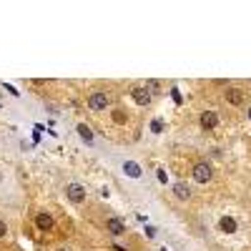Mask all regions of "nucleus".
<instances>
[{"mask_svg":"<svg viewBox=\"0 0 251 251\" xmlns=\"http://www.w3.org/2000/svg\"><path fill=\"white\" fill-rule=\"evenodd\" d=\"M106 226H108V231L116 234V236H121V234L126 231V224H123V219H118V216H111V219L106 221Z\"/></svg>","mask_w":251,"mask_h":251,"instance_id":"9b49d317","label":"nucleus"},{"mask_svg":"<svg viewBox=\"0 0 251 251\" xmlns=\"http://www.w3.org/2000/svg\"><path fill=\"white\" fill-rule=\"evenodd\" d=\"M66 196H68L71 203H83V201H86V188H83L78 181H73V183H68V188H66Z\"/></svg>","mask_w":251,"mask_h":251,"instance_id":"f03ea898","label":"nucleus"},{"mask_svg":"<svg viewBox=\"0 0 251 251\" xmlns=\"http://www.w3.org/2000/svg\"><path fill=\"white\" fill-rule=\"evenodd\" d=\"M249 121H251V108H249Z\"/></svg>","mask_w":251,"mask_h":251,"instance_id":"a211bd4d","label":"nucleus"},{"mask_svg":"<svg viewBox=\"0 0 251 251\" xmlns=\"http://www.w3.org/2000/svg\"><path fill=\"white\" fill-rule=\"evenodd\" d=\"M58 251H68V249H58Z\"/></svg>","mask_w":251,"mask_h":251,"instance_id":"6ab92c4d","label":"nucleus"},{"mask_svg":"<svg viewBox=\"0 0 251 251\" xmlns=\"http://www.w3.org/2000/svg\"><path fill=\"white\" fill-rule=\"evenodd\" d=\"M75 131H78V136H80L83 141H86L88 146H93V143H96V136H93V131H91V128H88V126H86V123H83V121H80V123L75 126Z\"/></svg>","mask_w":251,"mask_h":251,"instance_id":"9d476101","label":"nucleus"},{"mask_svg":"<svg viewBox=\"0 0 251 251\" xmlns=\"http://www.w3.org/2000/svg\"><path fill=\"white\" fill-rule=\"evenodd\" d=\"M53 216L50 214H46V211H40V214H35V226L40 228V231H50L53 228Z\"/></svg>","mask_w":251,"mask_h":251,"instance_id":"0eeeda50","label":"nucleus"},{"mask_svg":"<svg viewBox=\"0 0 251 251\" xmlns=\"http://www.w3.org/2000/svg\"><path fill=\"white\" fill-rule=\"evenodd\" d=\"M113 123H126V113L123 111H113Z\"/></svg>","mask_w":251,"mask_h":251,"instance_id":"4468645a","label":"nucleus"},{"mask_svg":"<svg viewBox=\"0 0 251 251\" xmlns=\"http://www.w3.org/2000/svg\"><path fill=\"white\" fill-rule=\"evenodd\" d=\"M151 128H153V131H156V133H158V131H161V128H163V123H158V121H153V123H151Z\"/></svg>","mask_w":251,"mask_h":251,"instance_id":"dca6fc26","label":"nucleus"},{"mask_svg":"<svg viewBox=\"0 0 251 251\" xmlns=\"http://www.w3.org/2000/svg\"><path fill=\"white\" fill-rule=\"evenodd\" d=\"M5 236H8V224L0 219V239H5Z\"/></svg>","mask_w":251,"mask_h":251,"instance_id":"2eb2a0df","label":"nucleus"},{"mask_svg":"<svg viewBox=\"0 0 251 251\" xmlns=\"http://www.w3.org/2000/svg\"><path fill=\"white\" fill-rule=\"evenodd\" d=\"M0 181H3V174H0Z\"/></svg>","mask_w":251,"mask_h":251,"instance_id":"aec40b11","label":"nucleus"},{"mask_svg":"<svg viewBox=\"0 0 251 251\" xmlns=\"http://www.w3.org/2000/svg\"><path fill=\"white\" fill-rule=\"evenodd\" d=\"M131 96H133V100L138 103V106H149L153 93H151L149 88H133V91H131Z\"/></svg>","mask_w":251,"mask_h":251,"instance_id":"6e6552de","label":"nucleus"},{"mask_svg":"<svg viewBox=\"0 0 251 251\" xmlns=\"http://www.w3.org/2000/svg\"><path fill=\"white\" fill-rule=\"evenodd\" d=\"M224 98H226V103H228V106H241L246 96H244V91H241V88L228 86V88H226V93H224Z\"/></svg>","mask_w":251,"mask_h":251,"instance_id":"39448f33","label":"nucleus"},{"mask_svg":"<svg viewBox=\"0 0 251 251\" xmlns=\"http://www.w3.org/2000/svg\"><path fill=\"white\" fill-rule=\"evenodd\" d=\"M174 196L181 199V201H188L191 199V188H188L183 181H178V183H174Z\"/></svg>","mask_w":251,"mask_h":251,"instance_id":"f8f14e48","label":"nucleus"},{"mask_svg":"<svg viewBox=\"0 0 251 251\" xmlns=\"http://www.w3.org/2000/svg\"><path fill=\"white\" fill-rule=\"evenodd\" d=\"M123 174L128 176V178H141V176H143L141 166H138L136 161H126V163H123Z\"/></svg>","mask_w":251,"mask_h":251,"instance_id":"1a4fd4ad","label":"nucleus"},{"mask_svg":"<svg viewBox=\"0 0 251 251\" xmlns=\"http://www.w3.org/2000/svg\"><path fill=\"white\" fill-rule=\"evenodd\" d=\"M88 108H91V111H103V108H108V96L103 93V91L91 93V98H88Z\"/></svg>","mask_w":251,"mask_h":251,"instance_id":"20e7f679","label":"nucleus"},{"mask_svg":"<svg viewBox=\"0 0 251 251\" xmlns=\"http://www.w3.org/2000/svg\"><path fill=\"white\" fill-rule=\"evenodd\" d=\"M191 176H194V181H199V183H208V181L214 178V171H211V166H208L206 161H199V163H194Z\"/></svg>","mask_w":251,"mask_h":251,"instance_id":"f257e3e1","label":"nucleus"},{"mask_svg":"<svg viewBox=\"0 0 251 251\" xmlns=\"http://www.w3.org/2000/svg\"><path fill=\"white\" fill-rule=\"evenodd\" d=\"M156 176H158V181H161V183L166 181V171H163V169H158V171H156Z\"/></svg>","mask_w":251,"mask_h":251,"instance_id":"f3484780","label":"nucleus"},{"mask_svg":"<svg viewBox=\"0 0 251 251\" xmlns=\"http://www.w3.org/2000/svg\"><path fill=\"white\" fill-rule=\"evenodd\" d=\"M219 121H221V116H219L216 111H203V113L199 116V126H201L203 131H211V128H216Z\"/></svg>","mask_w":251,"mask_h":251,"instance_id":"7ed1b4c3","label":"nucleus"},{"mask_svg":"<svg viewBox=\"0 0 251 251\" xmlns=\"http://www.w3.org/2000/svg\"><path fill=\"white\" fill-rule=\"evenodd\" d=\"M219 231H224V234H236V231H239L236 219H234V216H221V219H219Z\"/></svg>","mask_w":251,"mask_h":251,"instance_id":"423d86ee","label":"nucleus"},{"mask_svg":"<svg viewBox=\"0 0 251 251\" xmlns=\"http://www.w3.org/2000/svg\"><path fill=\"white\" fill-rule=\"evenodd\" d=\"M149 91L151 93H161V83L158 80H149Z\"/></svg>","mask_w":251,"mask_h":251,"instance_id":"ddd939ff","label":"nucleus"}]
</instances>
